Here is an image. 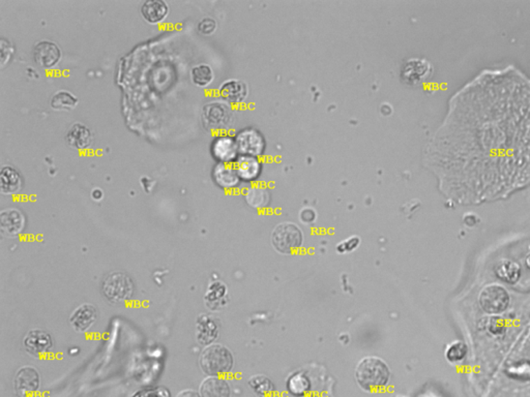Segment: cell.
Returning a JSON list of instances; mask_svg holds the SVG:
<instances>
[{
    "label": "cell",
    "mask_w": 530,
    "mask_h": 397,
    "mask_svg": "<svg viewBox=\"0 0 530 397\" xmlns=\"http://www.w3.org/2000/svg\"><path fill=\"white\" fill-rule=\"evenodd\" d=\"M355 380L364 391L380 392L389 386L391 369L381 358L375 356L364 357L356 365Z\"/></svg>",
    "instance_id": "cell-1"
},
{
    "label": "cell",
    "mask_w": 530,
    "mask_h": 397,
    "mask_svg": "<svg viewBox=\"0 0 530 397\" xmlns=\"http://www.w3.org/2000/svg\"><path fill=\"white\" fill-rule=\"evenodd\" d=\"M199 366L209 377H225L232 371L234 358L228 348L213 343L203 350L199 357Z\"/></svg>",
    "instance_id": "cell-2"
},
{
    "label": "cell",
    "mask_w": 530,
    "mask_h": 397,
    "mask_svg": "<svg viewBox=\"0 0 530 397\" xmlns=\"http://www.w3.org/2000/svg\"><path fill=\"white\" fill-rule=\"evenodd\" d=\"M271 243L280 254H290L300 250L304 243V234L300 227L292 222L278 225L271 235Z\"/></svg>",
    "instance_id": "cell-3"
},
{
    "label": "cell",
    "mask_w": 530,
    "mask_h": 397,
    "mask_svg": "<svg viewBox=\"0 0 530 397\" xmlns=\"http://www.w3.org/2000/svg\"><path fill=\"white\" fill-rule=\"evenodd\" d=\"M479 303L488 315H500L510 307V293L502 284H490L481 292Z\"/></svg>",
    "instance_id": "cell-4"
},
{
    "label": "cell",
    "mask_w": 530,
    "mask_h": 397,
    "mask_svg": "<svg viewBox=\"0 0 530 397\" xmlns=\"http://www.w3.org/2000/svg\"><path fill=\"white\" fill-rule=\"evenodd\" d=\"M103 293L110 302H126L134 294L133 280L124 273H110L104 279Z\"/></svg>",
    "instance_id": "cell-5"
},
{
    "label": "cell",
    "mask_w": 530,
    "mask_h": 397,
    "mask_svg": "<svg viewBox=\"0 0 530 397\" xmlns=\"http://www.w3.org/2000/svg\"><path fill=\"white\" fill-rule=\"evenodd\" d=\"M232 116L230 106L223 102H211L203 108V123L207 129L211 131H219L230 125Z\"/></svg>",
    "instance_id": "cell-6"
},
{
    "label": "cell",
    "mask_w": 530,
    "mask_h": 397,
    "mask_svg": "<svg viewBox=\"0 0 530 397\" xmlns=\"http://www.w3.org/2000/svg\"><path fill=\"white\" fill-rule=\"evenodd\" d=\"M432 75V65L424 58H410L401 69L403 82L410 86H419L429 79Z\"/></svg>",
    "instance_id": "cell-7"
},
{
    "label": "cell",
    "mask_w": 530,
    "mask_h": 397,
    "mask_svg": "<svg viewBox=\"0 0 530 397\" xmlns=\"http://www.w3.org/2000/svg\"><path fill=\"white\" fill-rule=\"evenodd\" d=\"M41 385L39 371L33 366H23L15 375V391L19 397H33Z\"/></svg>",
    "instance_id": "cell-8"
},
{
    "label": "cell",
    "mask_w": 530,
    "mask_h": 397,
    "mask_svg": "<svg viewBox=\"0 0 530 397\" xmlns=\"http://www.w3.org/2000/svg\"><path fill=\"white\" fill-rule=\"evenodd\" d=\"M239 154L243 156L258 158L264 152V139L262 133L254 129H245L235 138Z\"/></svg>",
    "instance_id": "cell-9"
},
{
    "label": "cell",
    "mask_w": 530,
    "mask_h": 397,
    "mask_svg": "<svg viewBox=\"0 0 530 397\" xmlns=\"http://www.w3.org/2000/svg\"><path fill=\"white\" fill-rule=\"evenodd\" d=\"M27 353L35 357L47 355L53 347L52 337L41 329H33L23 339Z\"/></svg>",
    "instance_id": "cell-10"
},
{
    "label": "cell",
    "mask_w": 530,
    "mask_h": 397,
    "mask_svg": "<svg viewBox=\"0 0 530 397\" xmlns=\"http://www.w3.org/2000/svg\"><path fill=\"white\" fill-rule=\"evenodd\" d=\"M61 58V48L50 40H42L33 48V59L40 67L51 69L56 65Z\"/></svg>",
    "instance_id": "cell-11"
},
{
    "label": "cell",
    "mask_w": 530,
    "mask_h": 397,
    "mask_svg": "<svg viewBox=\"0 0 530 397\" xmlns=\"http://www.w3.org/2000/svg\"><path fill=\"white\" fill-rule=\"evenodd\" d=\"M211 152L217 161L223 163H234L239 159L236 142L230 136H219L211 145Z\"/></svg>",
    "instance_id": "cell-12"
},
{
    "label": "cell",
    "mask_w": 530,
    "mask_h": 397,
    "mask_svg": "<svg viewBox=\"0 0 530 397\" xmlns=\"http://www.w3.org/2000/svg\"><path fill=\"white\" fill-rule=\"evenodd\" d=\"M25 228V218L18 209H6L0 214V229L8 237L18 236Z\"/></svg>",
    "instance_id": "cell-13"
},
{
    "label": "cell",
    "mask_w": 530,
    "mask_h": 397,
    "mask_svg": "<svg viewBox=\"0 0 530 397\" xmlns=\"http://www.w3.org/2000/svg\"><path fill=\"white\" fill-rule=\"evenodd\" d=\"M97 318V314L95 307L86 303V305H80L73 311L71 318H70V323L78 332H86L93 326Z\"/></svg>",
    "instance_id": "cell-14"
},
{
    "label": "cell",
    "mask_w": 530,
    "mask_h": 397,
    "mask_svg": "<svg viewBox=\"0 0 530 397\" xmlns=\"http://www.w3.org/2000/svg\"><path fill=\"white\" fill-rule=\"evenodd\" d=\"M201 397H231L230 384L224 377H207L199 387Z\"/></svg>",
    "instance_id": "cell-15"
},
{
    "label": "cell",
    "mask_w": 530,
    "mask_h": 397,
    "mask_svg": "<svg viewBox=\"0 0 530 397\" xmlns=\"http://www.w3.org/2000/svg\"><path fill=\"white\" fill-rule=\"evenodd\" d=\"M67 144L78 150L88 149L93 144V131L82 123H74L65 136Z\"/></svg>",
    "instance_id": "cell-16"
},
{
    "label": "cell",
    "mask_w": 530,
    "mask_h": 397,
    "mask_svg": "<svg viewBox=\"0 0 530 397\" xmlns=\"http://www.w3.org/2000/svg\"><path fill=\"white\" fill-rule=\"evenodd\" d=\"M233 165L239 178L243 181H254L262 172V163L258 158L253 156H239Z\"/></svg>",
    "instance_id": "cell-17"
},
{
    "label": "cell",
    "mask_w": 530,
    "mask_h": 397,
    "mask_svg": "<svg viewBox=\"0 0 530 397\" xmlns=\"http://www.w3.org/2000/svg\"><path fill=\"white\" fill-rule=\"evenodd\" d=\"M214 179L218 186L225 190H231L239 186L241 178L235 170L234 165L220 163L216 165L213 172Z\"/></svg>",
    "instance_id": "cell-18"
},
{
    "label": "cell",
    "mask_w": 530,
    "mask_h": 397,
    "mask_svg": "<svg viewBox=\"0 0 530 397\" xmlns=\"http://www.w3.org/2000/svg\"><path fill=\"white\" fill-rule=\"evenodd\" d=\"M22 188V177L20 172L10 165H4L0 172V188L2 194L13 195Z\"/></svg>",
    "instance_id": "cell-19"
},
{
    "label": "cell",
    "mask_w": 530,
    "mask_h": 397,
    "mask_svg": "<svg viewBox=\"0 0 530 397\" xmlns=\"http://www.w3.org/2000/svg\"><path fill=\"white\" fill-rule=\"evenodd\" d=\"M219 91L223 99L232 104L241 103L248 95L247 85L239 80L226 81L223 83Z\"/></svg>",
    "instance_id": "cell-20"
},
{
    "label": "cell",
    "mask_w": 530,
    "mask_h": 397,
    "mask_svg": "<svg viewBox=\"0 0 530 397\" xmlns=\"http://www.w3.org/2000/svg\"><path fill=\"white\" fill-rule=\"evenodd\" d=\"M496 277L506 284H516L521 277V268L514 261L501 259L494 266Z\"/></svg>",
    "instance_id": "cell-21"
},
{
    "label": "cell",
    "mask_w": 530,
    "mask_h": 397,
    "mask_svg": "<svg viewBox=\"0 0 530 397\" xmlns=\"http://www.w3.org/2000/svg\"><path fill=\"white\" fill-rule=\"evenodd\" d=\"M169 6L166 2L163 0H146L142 4L141 13L143 18L147 22L160 23L164 20L168 15Z\"/></svg>",
    "instance_id": "cell-22"
},
{
    "label": "cell",
    "mask_w": 530,
    "mask_h": 397,
    "mask_svg": "<svg viewBox=\"0 0 530 397\" xmlns=\"http://www.w3.org/2000/svg\"><path fill=\"white\" fill-rule=\"evenodd\" d=\"M218 327L217 324L207 316H202L198 318L197 323V339L202 345H209L214 339L217 337Z\"/></svg>",
    "instance_id": "cell-23"
},
{
    "label": "cell",
    "mask_w": 530,
    "mask_h": 397,
    "mask_svg": "<svg viewBox=\"0 0 530 397\" xmlns=\"http://www.w3.org/2000/svg\"><path fill=\"white\" fill-rule=\"evenodd\" d=\"M287 389L289 394L294 396H308L311 389V382L305 373H296L288 379Z\"/></svg>",
    "instance_id": "cell-24"
},
{
    "label": "cell",
    "mask_w": 530,
    "mask_h": 397,
    "mask_svg": "<svg viewBox=\"0 0 530 397\" xmlns=\"http://www.w3.org/2000/svg\"><path fill=\"white\" fill-rule=\"evenodd\" d=\"M78 99L70 91L61 90L55 93L51 99V107L58 111H70L78 105Z\"/></svg>",
    "instance_id": "cell-25"
},
{
    "label": "cell",
    "mask_w": 530,
    "mask_h": 397,
    "mask_svg": "<svg viewBox=\"0 0 530 397\" xmlns=\"http://www.w3.org/2000/svg\"><path fill=\"white\" fill-rule=\"evenodd\" d=\"M249 385L259 397L271 396L275 391V385L273 382L265 375H257L250 378Z\"/></svg>",
    "instance_id": "cell-26"
},
{
    "label": "cell",
    "mask_w": 530,
    "mask_h": 397,
    "mask_svg": "<svg viewBox=\"0 0 530 397\" xmlns=\"http://www.w3.org/2000/svg\"><path fill=\"white\" fill-rule=\"evenodd\" d=\"M214 71L209 65H199L193 67L191 71V78L193 83L199 87H207L211 85L214 80Z\"/></svg>",
    "instance_id": "cell-27"
},
{
    "label": "cell",
    "mask_w": 530,
    "mask_h": 397,
    "mask_svg": "<svg viewBox=\"0 0 530 397\" xmlns=\"http://www.w3.org/2000/svg\"><path fill=\"white\" fill-rule=\"evenodd\" d=\"M468 354V348L464 341H455L447 346L445 350V358L449 363L458 364L466 358Z\"/></svg>",
    "instance_id": "cell-28"
},
{
    "label": "cell",
    "mask_w": 530,
    "mask_h": 397,
    "mask_svg": "<svg viewBox=\"0 0 530 397\" xmlns=\"http://www.w3.org/2000/svg\"><path fill=\"white\" fill-rule=\"evenodd\" d=\"M268 193L264 190V188H254L248 190L247 195H246V200L250 206L254 208H264L268 203Z\"/></svg>",
    "instance_id": "cell-29"
},
{
    "label": "cell",
    "mask_w": 530,
    "mask_h": 397,
    "mask_svg": "<svg viewBox=\"0 0 530 397\" xmlns=\"http://www.w3.org/2000/svg\"><path fill=\"white\" fill-rule=\"evenodd\" d=\"M217 29V22L211 18H204L198 23V31L203 35H211Z\"/></svg>",
    "instance_id": "cell-30"
},
{
    "label": "cell",
    "mask_w": 530,
    "mask_h": 397,
    "mask_svg": "<svg viewBox=\"0 0 530 397\" xmlns=\"http://www.w3.org/2000/svg\"><path fill=\"white\" fill-rule=\"evenodd\" d=\"M360 239L358 238V237H351V238L340 242V243L337 245V250H338L339 252H341V254L353 252V250H356V248L360 245Z\"/></svg>",
    "instance_id": "cell-31"
},
{
    "label": "cell",
    "mask_w": 530,
    "mask_h": 397,
    "mask_svg": "<svg viewBox=\"0 0 530 397\" xmlns=\"http://www.w3.org/2000/svg\"><path fill=\"white\" fill-rule=\"evenodd\" d=\"M13 53H14V48H13L12 44L8 40L1 39V42H0V54H1L2 67L12 58Z\"/></svg>",
    "instance_id": "cell-32"
},
{
    "label": "cell",
    "mask_w": 530,
    "mask_h": 397,
    "mask_svg": "<svg viewBox=\"0 0 530 397\" xmlns=\"http://www.w3.org/2000/svg\"><path fill=\"white\" fill-rule=\"evenodd\" d=\"M132 397H170V394L165 389L145 390Z\"/></svg>",
    "instance_id": "cell-33"
},
{
    "label": "cell",
    "mask_w": 530,
    "mask_h": 397,
    "mask_svg": "<svg viewBox=\"0 0 530 397\" xmlns=\"http://www.w3.org/2000/svg\"><path fill=\"white\" fill-rule=\"evenodd\" d=\"M300 218L305 224H312L316 220V212L312 208H305L300 211Z\"/></svg>",
    "instance_id": "cell-34"
},
{
    "label": "cell",
    "mask_w": 530,
    "mask_h": 397,
    "mask_svg": "<svg viewBox=\"0 0 530 397\" xmlns=\"http://www.w3.org/2000/svg\"><path fill=\"white\" fill-rule=\"evenodd\" d=\"M177 397H201V396L199 392L194 391V390L186 389L184 391L179 392Z\"/></svg>",
    "instance_id": "cell-35"
},
{
    "label": "cell",
    "mask_w": 530,
    "mask_h": 397,
    "mask_svg": "<svg viewBox=\"0 0 530 397\" xmlns=\"http://www.w3.org/2000/svg\"><path fill=\"white\" fill-rule=\"evenodd\" d=\"M103 191H102L101 188H95V190L91 192V198L95 200V201H99V200L103 199Z\"/></svg>",
    "instance_id": "cell-36"
},
{
    "label": "cell",
    "mask_w": 530,
    "mask_h": 397,
    "mask_svg": "<svg viewBox=\"0 0 530 397\" xmlns=\"http://www.w3.org/2000/svg\"><path fill=\"white\" fill-rule=\"evenodd\" d=\"M525 262H527V268H529L530 270V252L529 254H527V260H525Z\"/></svg>",
    "instance_id": "cell-37"
},
{
    "label": "cell",
    "mask_w": 530,
    "mask_h": 397,
    "mask_svg": "<svg viewBox=\"0 0 530 397\" xmlns=\"http://www.w3.org/2000/svg\"><path fill=\"white\" fill-rule=\"evenodd\" d=\"M302 397H313V396H309V394H308V396H302Z\"/></svg>",
    "instance_id": "cell-38"
},
{
    "label": "cell",
    "mask_w": 530,
    "mask_h": 397,
    "mask_svg": "<svg viewBox=\"0 0 530 397\" xmlns=\"http://www.w3.org/2000/svg\"><path fill=\"white\" fill-rule=\"evenodd\" d=\"M398 397H406V396H398Z\"/></svg>",
    "instance_id": "cell-39"
}]
</instances>
